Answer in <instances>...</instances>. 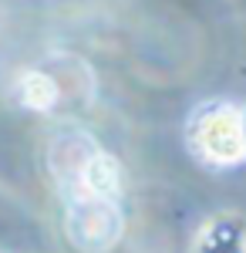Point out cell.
Returning <instances> with one entry per match:
<instances>
[{"label": "cell", "mask_w": 246, "mask_h": 253, "mask_svg": "<svg viewBox=\"0 0 246 253\" xmlns=\"http://www.w3.org/2000/svg\"><path fill=\"white\" fill-rule=\"evenodd\" d=\"M68 216H64V230L81 250H108L115 240L122 236V213L112 199L88 193L81 182H68Z\"/></svg>", "instance_id": "cell-1"}, {"label": "cell", "mask_w": 246, "mask_h": 253, "mask_svg": "<svg viewBox=\"0 0 246 253\" xmlns=\"http://www.w3.org/2000/svg\"><path fill=\"white\" fill-rule=\"evenodd\" d=\"M192 149L209 166H240L246 159V142L240 132V112L233 105H209L192 118Z\"/></svg>", "instance_id": "cell-2"}, {"label": "cell", "mask_w": 246, "mask_h": 253, "mask_svg": "<svg viewBox=\"0 0 246 253\" xmlns=\"http://www.w3.org/2000/svg\"><path fill=\"white\" fill-rule=\"evenodd\" d=\"M196 253H246V219L240 213H216L196 236Z\"/></svg>", "instance_id": "cell-3"}, {"label": "cell", "mask_w": 246, "mask_h": 253, "mask_svg": "<svg viewBox=\"0 0 246 253\" xmlns=\"http://www.w3.org/2000/svg\"><path fill=\"white\" fill-rule=\"evenodd\" d=\"M78 182H81L88 193L101 196V199H112V203H118L122 186H125V179H122V166H118L108 152H98V149L84 159Z\"/></svg>", "instance_id": "cell-4"}, {"label": "cell", "mask_w": 246, "mask_h": 253, "mask_svg": "<svg viewBox=\"0 0 246 253\" xmlns=\"http://www.w3.org/2000/svg\"><path fill=\"white\" fill-rule=\"evenodd\" d=\"M17 95L27 108H34V112H51L57 105V98H61V91H57V81L51 78V75H44V71H27V75H20Z\"/></svg>", "instance_id": "cell-5"}, {"label": "cell", "mask_w": 246, "mask_h": 253, "mask_svg": "<svg viewBox=\"0 0 246 253\" xmlns=\"http://www.w3.org/2000/svg\"><path fill=\"white\" fill-rule=\"evenodd\" d=\"M236 112H240V132H243V142H246V105H240Z\"/></svg>", "instance_id": "cell-6"}]
</instances>
